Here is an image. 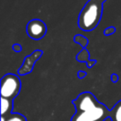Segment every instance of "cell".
<instances>
[{
  "instance_id": "6da1fadb",
  "label": "cell",
  "mask_w": 121,
  "mask_h": 121,
  "mask_svg": "<svg viewBox=\"0 0 121 121\" xmlns=\"http://www.w3.org/2000/svg\"><path fill=\"white\" fill-rule=\"evenodd\" d=\"M76 112L71 121H103L110 111L102 103L98 102L95 96L90 92H84L73 100Z\"/></svg>"
},
{
  "instance_id": "7a4b0ae2",
  "label": "cell",
  "mask_w": 121,
  "mask_h": 121,
  "mask_svg": "<svg viewBox=\"0 0 121 121\" xmlns=\"http://www.w3.org/2000/svg\"><path fill=\"white\" fill-rule=\"evenodd\" d=\"M103 4L101 0H89L84 5L78 19V26L81 30L89 32L98 26L102 18Z\"/></svg>"
},
{
  "instance_id": "3957f363",
  "label": "cell",
  "mask_w": 121,
  "mask_h": 121,
  "mask_svg": "<svg viewBox=\"0 0 121 121\" xmlns=\"http://www.w3.org/2000/svg\"><path fill=\"white\" fill-rule=\"evenodd\" d=\"M21 90V80L14 74H6L1 78L0 95L1 97L13 100Z\"/></svg>"
},
{
  "instance_id": "277c9868",
  "label": "cell",
  "mask_w": 121,
  "mask_h": 121,
  "mask_svg": "<svg viewBox=\"0 0 121 121\" xmlns=\"http://www.w3.org/2000/svg\"><path fill=\"white\" fill-rule=\"evenodd\" d=\"M47 32L46 25L40 19H32L26 25V34L35 41L42 40Z\"/></svg>"
},
{
  "instance_id": "5b68a950",
  "label": "cell",
  "mask_w": 121,
  "mask_h": 121,
  "mask_svg": "<svg viewBox=\"0 0 121 121\" xmlns=\"http://www.w3.org/2000/svg\"><path fill=\"white\" fill-rule=\"evenodd\" d=\"M43 55V51L40 49H36L34 50L30 55L26 56L24 60L23 64L21 65V67L18 69V75L20 76H25L26 74H29L32 72L33 67L36 63V61L42 57Z\"/></svg>"
},
{
  "instance_id": "8992f818",
  "label": "cell",
  "mask_w": 121,
  "mask_h": 121,
  "mask_svg": "<svg viewBox=\"0 0 121 121\" xmlns=\"http://www.w3.org/2000/svg\"><path fill=\"white\" fill-rule=\"evenodd\" d=\"M76 59L79 62H85L87 64V67L88 68L93 67L96 63V60H91L90 59V53H89V51L86 48H82L78 52V54L77 55Z\"/></svg>"
},
{
  "instance_id": "52a82bcc",
  "label": "cell",
  "mask_w": 121,
  "mask_h": 121,
  "mask_svg": "<svg viewBox=\"0 0 121 121\" xmlns=\"http://www.w3.org/2000/svg\"><path fill=\"white\" fill-rule=\"evenodd\" d=\"M12 106H13V102L11 99L1 97V116L11 114Z\"/></svg>"
},
{
  "instance_id": "ba28073f",
  "label": "cell",
  "mask_w": 121,
  "mask_h": 121,
  "mask_svg": "<svg viewBox=\"0 0 121 121\" xmlns=\"http://www.w3.org/2000/svg\"><path fill=\"white\" fill-rule=\"evenodd\" d=\"M109 117L112 121H121V100H119L110 111Z\"/></svg>"
},
{
  "instance_id": "9c48e42d",
  "label": "cell",
  "mask_w": 121,
  "mask_h": 121,
  "mask_svg": "<svg viewBox=\"0 0 121 121\" xmlns=\"http://www.w3.org/2000/svg\"><path fill=\"white\" fill-rule=\"evenodd\" d=\"M73 41H74L75 43L80 44V46H81L82 48H86V46H87V44H88V42H89L88 39H87L85 36L81 35V34H77V35H75L74 38H73Z\"/></svg>"
},
{
  "instance_id": "30bf717a",
  "label": "cell",
  "mask_w": 121,
  "mask_h": 121,
  "mask_svg": "<svg viewBox=\"0 0 121 121\" xmlns=\"http://www.w3.org/2000/svg\"><path fill=\"white\" fill-rule=\"evenodd\" d=\"M7 121H26V117L20 113H11L7 117Z\"/></svg>"
},
{
  "instance_id": "8fae6325",
  "label": "cell",
  "mask_w": 121,
  "mask_h": 121,
  "mask_svg": "<svg viewBox=\"0 0 121 121\" xmlns=\"http://www.w3.org/2000/svg\"><path fill=\"white\" fill-rule=\"evenodd\" d=\"M115 31H116L115 26H109V27H107V28L104 29V31H103V35H105V36H109V35H112V34L115 33Z\"/></svg>"
},
{
  "instance_id": "7c38bea8",
  "label": "cell",
  "mask_w": 121,
  "mask_h": 121,
  "mask_svg": "<svg viewBox=\"0 0 121 121\" xmlns=\"http://www.w3.org/2000/svg\"><path fill=\"white\" fill-rule=\"evenodd\" d=\"M12 50L15 52H21L22 51V46L20 43H13L12 44Z\"/></svg>"
},
{
  "instance_id": "4fadbf2b",
  "label": "cell",
  "mask_w": 121,
  "mask_h": 121,
  "mask_svg": "<svg viewBox=\"0 0 121 121\" xmlns=\"http://www.w3.org/2000/svg\"><path fill=\"white\" fill-rule=\"evenodd\" d=\"M78 78H85L86 77V72H84V71H78Z\"/></svg>"
},
{
  "instance_id": "5bb4252c",
  "label": "cell",
  "mask_w": 121,
  "mask_h": 121,
  "mask_svg": "<svg viewBox=\"0 0 121 121\" xmlns=\"http://www.w3.org/2000/svg\"><path fill=\"white\" fill-rule=\"evenodd\" d=\"M111 79H112V81L116 82V81L118 80V76H117L116 74H112V76H111Z\"/></svg>"
},
{
  "instance_id": "9a60e30c",
  "label": "cell",
  "mask_w": 121,
  "mask_h": 121,
  "mask_svg": "<svg viewBox=\"0 0 121 121\" xmlns=\"http://www.w3.org/2000/svg\"><path fill=\"white\" fill-rule=\"evenodd\" d=\"M0 119H1V121H7V118H6L5 116H1Z\"/></svg>"
},
{
  "instance_id": "2e32d148",
  "label": "cell",
  "mask_w": 121,
  "mask_h": 121,
  "mask_svg": "<svg viewBox=\"0 0 121 121\" xmlns=\"http://www.w3.org/2000/svg\"><path fill=\"white\" fill-rule=\"evenodd\" d=\"M101 1H103V2H105V1H106V0H101Z\"/></svg>"
}]
</instances>
